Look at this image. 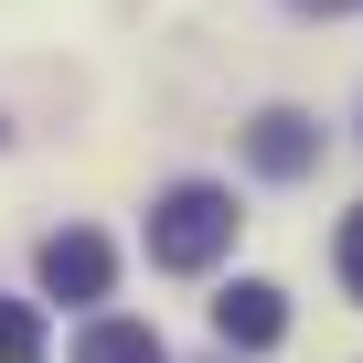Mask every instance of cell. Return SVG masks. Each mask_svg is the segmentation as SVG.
<instances>
[{
  "label": "cell",
  "mask_w": 363,
  "mask_h": 363,
  "mask_svg": "<svg viewBox=\"0 0 363 363\" xmlns=\"http://www.w3.org/2000/svg\"><path fill=\"white\" fill-rule=\"evenodd\" d=\"M289 11H320V22H331V11H352V0H289Z\"/></svg>",
  "instance_id": "cell-8"
},
{
  "label": "cell",
  "mask_w": 363,
  "mask_h": 363,
  "mask_svg": "<svg viewBox=\"0 0 363 363\" xmlns=\"http://www.w3.org/2000/svg\"><path fill=\"white\" fill-rule=\"evenodd\" d=\"M0 139H11V128H0Z\"/></svg>",
  "instance_id": "cell-9"
},
{
  "label": "cell",
  "mask_w": 363,
  "mask_h": 363,
  "mask_svg": "<svg viewBox=\"0 0 363 363\" xmlns=\"http://www.w3.org/2000/svg\"><path fill=\"white\" fill-rule=\"evenodd\" d=\"M342 289H352V299H363V203H352V214H342Z\"/></svg>",
  "instance_id": "cell-7"
},
{
  "label": "cell",
  "mask_w": 363,
  "mask_h": 363,
  "mask_svg": "<svg viewBox=\"0 0 363 363\" xmlns=\"http://www.w3.org/2000/svg\"><path fill=\"white\" fill-rule=\"evenodd\" d=\"M235 246V193H214V182H171V193L150 203V257L171 278H193Z\"/></svg>",
  "instance_id": "cell-1"
},
{
  "label": "cell",
  "mask_w": 363,
  "mask_h": 363,
  "mask_svg": "<svg viewBox=\"0 0 363 363\" xmlns=\"http://www.w3.org/2000/svg\"><path fill=\"white\" fill-rule=\"evenodd\" d=\"M0 363H43V310L33 299H0Z\"/></svg>",
  "instance_id": "cell-6"
},
{
  "label": "cell",
  "mask_w": 363,
  "mask_h": 363,
  "mask_svg": "<svg viewBox=\"0 0 363 363\" xmlns=\"http://www.w3.org/2000/svg\"><path fill=\"white\" fill-rule=\"evenodd\" d=\"M75 363H171V352H160V331H150V320H86Z\"/></svg>",
  "instance_id": "cell-5"
},
{
  "label": "cell",
  "mask_w": 363,
  "mask_h": 363,
  "mask_svg": "<svg viewBox=\"0 0 363 363\" xmlns=\"http://www.w3.org/2000/svg\"><path fill=\"white\" fill-rule=\"evenodd\" d=\"M214 342H225V352H278V342H289V299H278L267 278H235V289L214 299Z\"/></svg>",
  "instance_id": "cell-3"
},
{
  "label": "cell",
  "mask_w": 363,
  "mask_h": 363,
  "mask_svg": "<svg viewBox=\"0 0 363 363\" xmlns=\"http://www.w3.org/2000/svg\"><path fill=\"white\" fill-rule=\"evenodd\" d=\"M246 160H257V171H267V182H299V171H310V160H320V128H310V118H299V107H267V118H257V128H246Z\"/></svg>",
  "instance_id": "cell-4"
},
{
  "label": "cell",
  "mask_w": 363,
  "mask_h": 363,
  "mask_svg": "<svg viewBox=\"0 0 363 363\" xmlns=\"http://www.w3.org/2000/svg\"><path fill=\"white\" fill-rule=\"evenodd\" d=\"M43 289L54 299H107V278H118V246L96 235V225H65V235H43Z\"/></svg>",
  "instance_id": "cell-2"
}]
</instances>
